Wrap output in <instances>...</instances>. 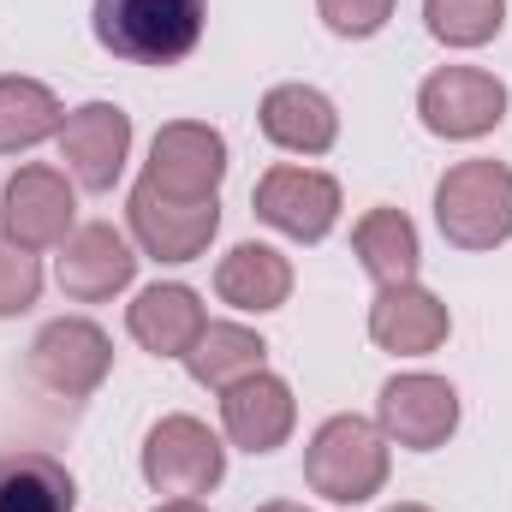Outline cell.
Returning <instances> with one entry per match:
<instances>
[{"label": "cell", "mask_w": 512, "mask_h": 512, "mask_svg": "<svg viewBox=\"0 0 512 512\" xmlns=\"http://www.w3.org/2000/svg\"><path fill=\"white\" fill-rule=\"evenodd\" d=\"M203 0H96V42L131 66H179L203 42Z\"/></svg>", "instance_id": "obj_1"}, {"label": "cell", "mask_w": 512, "mask_h": 512, "mask_svg": "<svg viewBox=\"0 0 512 512\" xmlns=\"http://www.w3.org/2000/svg\"><path fill=\"white\" fill-rule=\"evenodd\" d=\"M435 227L459 251H495L512 239V167L507 161H459L435 185Z\"/></svg>", "instance_id": "obj_2"}, {"label": "cell", "mask_w": 512, "mask_h": 512, "mask_svg": "<svg viewBox=\"0 0 512 512\" xmlns=\"http://www.w3.org/2000/svg\"><path fill=\"white\" fill-rule=\"evenodd\" d=\"M304 483L334 501V507H358L370 495H382L387 483V435L382 423L370 417H328L316 435H310V453H304Z\"/></svg>", "instance_id": "obj_3"}, {"label": "cell", "mask_w": 512, "mask_h": 512, "mask_svg": "<svg viewBox=\"0 0 512 512\" xmlns=\"http://www.w3.org/2000/svg\"><path fill=\"white\" fill-rule=\"evenodd\" d=\"M227 477V447L221 435L203 423V417H161L149 435H143V483L167 501H197L209 489H221Z\"/></svg>", "instance_id": "obj_4"}, {"label": "cell", "mask_w": 512, "mask_h": 512, "mask_svg": "<svg viewBox=\"0 0 512 512\" xmlns=\"http://www.w3.org/2000/svg\"><path fill=\"white\" fill-rule=\"evenodd\" d=\"M131 239L155 262H197L221 233V197H167L155 185H131Z\"/></svg>", "instance_id": "obj_5"}, {"label": "cell", "mask_w": 512, "mask_h": 512, "mask_svg": "<svg viewBox=\"0 0 512 512\" xmlns=\"http://www.w3.org/2000/svg\"><path fill=\"white\" fill-rule=\"evenodd\" d=\"M114 370V340L90 316H60L30 340V376L60 399H90Z\"/></svg>", "instance_id": "obj_6"}, {"label": "cell", "mask_w": 512, "mask_h": 512, "mask_svg": "<svg viewBox=\"0 0 512 512\" xmlns=\"http://www.w3.org/2000/svg\"><path fill=\"white\" fill-rule=\"evenodd\" d=\"M251 203H256V221H268L274 233H286L298 245H322L334 233V221H340V185L328 173L292 167V161L286 167H268L256 179Z\"/></svg>", "instance_id": "obj_7"}, {"label": "cell", "mask_w": 512, "mask_h": 512, "mask_svg": "<svg viewBox=\"0 0 512 512\" xmlns=\"http://www.w3.org/2000/svg\"><path fill=\"white\" fill-rule=\"evenodd\" d=\"M417 114L435 137H483L507 120V84L495 72H477V66H441L423 78L417 90Z\"/></svg>", "instance_id": "obj_8"}, {"label": "cell", "mask_w": 512, "mask_h": 512, "mask_svg": "<svg viewBox=\"0 0 512 512\" xmlns=\"http://www.w3.org/2000/svg\"><path fill=\"white\" fill-rule=\"evenodd\" d=\"M72 215H78V191L60 167H18L0 191V227L12 245L24 251H54L72 239Z\"/></svg>", "instance_id": "obj_9"}, {"label": "cell", "mask_w": 512, "mask_h": 512, "mask_svg": "<svg viewBox=\"0 0 512 512\" xmlns=\"http://www.w3.org/2000/svg\"><path fill=\"white\" fill-rule=\"evenodd\" d=\"M376 423H382V435L393 447L435 453V447H447V435L459 429V393H453V382L423 376V370L393 376V382L382 387V399H376Z\"/></svg>", "instance_id": "obj_10"}, {"label": "cell", "mask_w": 512, "mask_h": 512, "mask_svg": "<svg viewBox=\"0 0 512 512\" xmlns=\"http://www.w3.org/2000/svg\"><path fill=\"white\" fill-rule=\"evenodd\" d=\"M221 179H227V137L215 126L173 120V126L155 131L143 185H155V191H167V197H215Z\"/></svg>", "instance_id": "obj_11"}, {"label": "cell", "mask_w": 512, "mask_h": 512, "mask_svg": "<svg viewBox=\"0 0 512 512\" xmlns=\"http://www.w3.org/2000/svg\"><path fill=\"white\" fill-rule=\"evenodd\" d=\"M131 155V114L114 102H84L60 126V161L78 191H114Z\"/></svg>", "instance_id": "obj_12"}, {"label": "cell", "mask_w": 512, "mask_h": 512, "mask_svg": "<svg viewBox=\"0 0 512 512\" xmlns=\"http://www.w3.org/2000/svg\"><path fill=\"white\" fill-rule=\"evenodd\" d=\"M60 292L78 298V304H102L114 292H126L131 274H137V256H131L126 233H114L108 221H90V227H72V239L60 245Z\"/></svg>", "instance_id": "obj_13"}, {"label": "cell", "mask_w": 512, "mask_h": 512, "mask_svg": "<svg viewBox=\"0 0 512 512\" xmlns=\"http://www.w3.org/2000/svg\"><path fill=\"white\" fill-rule=\"evenodd\" d=\"M221 423H227V441L245 447V453H274L286 447L292 423H298V399L292 387L268 370H256L245 382H233L221 393Z\"/></svg>", "instance_id": "obj_14"}, {"label": "cell", "mask_w": 512, "mask_h": 512, "mask_svg": "<svg viewBox=\"0 0 512 512\" xmlns=\"http://www.w3.org/2000/svg\"><path fill=\"white\" fill-rule=\"evenodd\" d=\"M447 328H453L447 304H441L429 286H417V280H405V286H382L376 304H370V340H376L382 352H399V358H423V352H435V346L447 340Z\"/></svg>", "instance_id": "obj_15"}, {"label": "cell", "mask_w": 512, "mask_h": 512, "mask_svg": "<svg viewBox=\"0 0 512 512\" xmlns=\"http://www.w3.org/2000/svg\"><path fill=\"white\" fill-rule=\"evenodd\" d=\"M126 328L143 352H155V358H185L191 340L209 328V316H203V298H197L191 286L155 280V286H143V292L131 298Z\"/></svg>", "instance_id": "obj_16"}, {"label": "cell", "mask_w": 512, "mask_h": 512, "mask_svg": "<svg viewBox=\"0 0 512 512\" xmlns=\"http://www.w3.org/2000/svg\"><path fill=\"white\" fill-rule=\"evenodd\" d=\"M256 120H262V137L274 149H286V155H328L334 137H340L334 102L322 90H310V84H274L262 96V114Z\"/></svg>", "instance_id": "obj_17"}, {"label": "cell", "mask_w": 512, "mask_h": 512, "mask_svg": "<svg viewBox=\"0 0 512 512\" xmlns=\"http://www.w3.org/2000/svg\"><path fill=\"white\" fill-rule=\"evenodd\" d=\"M215 292H221V304H233V310H280L286 298H292V262L274 251V245H233V251L221 256V268H215Z\"/></svg>", "instance_id": "obj_18"}, {"label": "cell", "mask_w": 512, "mask_h": 512, "mask_svg": "<svg viewBox=\"0 0 512 512\" xmlns=\"http://www.w3.org/2000/svg\"><path fill=\"white\" fill-rule=\"evenodd\" d=\"M352 251L370 268L376 286H405V280H417V262H423L417 227H411V215H399V209H370V215L352 227Z\"/></svg>", "instance_id": "obj_19"}, {"label": "cell", "mask_w": 512, "mask_h": 512, "mask_svg": "<svg viewBox=\"0 0 512 512\" xmlns=\"http://www.w3.org/2000/svg\"><path fill=\"white\" fill-rule=\"evenodd\" d=\"M78 483L48 453H0V512H72Z\"/></svg>", "instance_id": "obj_20"}, {"label": "cell", "mask_w": 512, "mask_h": 512, "mask_svg": "<svg viewBox=\"0 0 512 512\" xmlns=\"http://www.w3.org/2000/svg\"><path fill=\"white\" fill-rule=\"evenodd\" d=\"M262 358H268L262 334L239 328V322H209V328L191 340V352H185V370H191V382H197V387H215V393H227L233 382L256 376V370H262Z\"/></svg>", "instance_id": "obj_21"}, {"label": "cell", "mask_w": 512, "mask_h": 512, "mask_svg": "<svg viewBox=\"0 0 512 512\" xmlns=\"http://www.w3.org/2000/svg\"><path fill=\"white\" fill-rule=\"evenodd\" d=\"M66 108L48 84L36 78H0V155L36 149L42 137H60Z\"/></svg>", "instance_id": "obj_22"}, {"label": "cell", "mask_w": 512, "mask_h": 512, "mask_svg": "<svg viewBox=\"0 0 512 512\" xmlns=\"http://www.w3.org/2000/svg\"><path fill=\"white\" fill-rule=\"evenodd\" d=\"M423 24L447 48H483L507 24V0H423Z\"/></svg>", "instance_id": "obj_23"}, {"label": "cell", "mask_w": 512, "mask_h": 512, "mask_svg": "<svg viewBox=\"0 0 512 512\" xmlns=\"http://www.w3.org/2000/svg\"><path fill=\"white\" fill-rule=\"evenodd\" d=\"M36 298H42V262H36V251L12 245L0 233V316H24Z\"/></svg>", "instance_id": "obj_24"}, {"label": "cell", "mask_w": 512, "mask_h": 512, "mask_svg": "<svg viewBox=\"0 0 512 512\" xmlns=\"http://www.w3.org/2000/svg\"><path fill=\"white\" fill-rule=\"evenodd\" d=\"M316 12H322V24L334 36L364 42V36H376L387 18H393V0H316Z\"/></svg>", "instance_id": "obj_25"}, {"label": "cell", "mask_w": 512, "mask_h": 512, "mask_svg": "<svg viewBox=\"0 0 512 512\" xmlns=\"http://www.w3.org/2000/svg\"><path fill=\"white\" fill-rule=\"evenodd\" d=\"M155 512H209V507H203V501H161Z\"/></svg>", "instance_id": "obj_26"}, {"label": "cell", "mask_w": 512, "mask_h": 512, "mask_svg": "<svg viewBox=\"0 0 512 512\" xmlns=\"http://www.w3.org/2000/svg\"><path fill=\"white\" fill-rule=\"evenodd\" d=\"M256 512H310V507H292V501H268V507H256Z\"/></svg>", "instance_id": "obj_27"}, {"label": "cell", "mask_w": 512, "mask_h": 512, "mask_svg": "<svg viewBox=\"0 0 512 512\" xmlns=\"http://www.w3.org/2000/svg\"><path fill=\"white\" fill-rule=\"evenodd\" d=\"M387 512H429V507H417V501H399V507H387Z\"/></svg>", "instance_id": "obj_28"}]
</instances>
